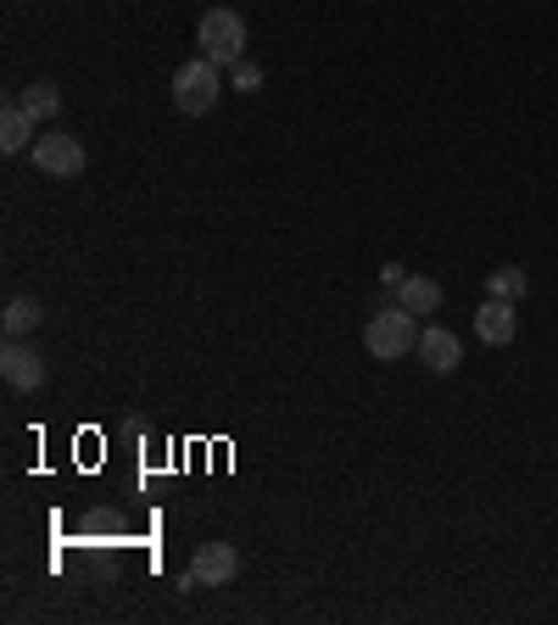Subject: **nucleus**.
Segmentation results:
<instances>
[{
	"label": "nucleus",
	"instance_id": "6",
	"mask_svg": "<svg viewBox=\"0 0 558 625\" xmlns=\"http://www.w3.org/2000/svg\"><path fill=\"white\" fill-rule=\"evenodd\" d=\"M235 570H240V553H235L229 542H202V548L191 553V581H196V586H229Z\"/></svg>",
	"mask_w": 558,
	"mask_h": 625
},
{
	"label": "nucleus",
	"instance_id": "11",
	"mask_svg": "<svg viewBox=\"0 0 558 625\" xmlns=\"http://www.w3.org/2000/svg\"><path fill=\"white\" fill-rule=\"evenodd\" d=\"M397 302H403L414 319H419V313H436V308H441V285L425 280V274H408V280L397 285Z\"/></svg>",
	"mask_w": 558,
	"mask_h": 625
},
{
	"label": "nucleus",
	"instance_id": "3",
	"mask_svg": "<svg viewBox=\"0 0 558 625\" xmlns=\"http://www.w3.org/2000/svg\"><path fill=\"white\" fill-rule=\"evenodd\" d=\"M196 45H202V56L218 62V67L246 62V18L229 12V7H213V12L202 18V29H196Z\"/></svg>",
	"mask_w": 558,
	"mask_h": 625
},
{
	"label": "nucleus",
	"instance_id": "7",
	"mask_svg": "<svg viewBox=\"0 0 558 625\" xmlns=\"http://www.w3.org/2000/svg\"><path fill=\"white\" fill-rule=\"evenodd\" d=\"M419 364H425L430 375H452V369L463 364V346H458V335H452L447 324L419 330Z\"/></svg>",
	"mask_w": 558,
	"mask_h": 625
},
{
	"label": "nucleus",
	"instance_id": "9",
	"mask_svg": "<svg viewBox=\"0 0 558 625\" xmlns=\"http://www.w3.org/2000/svg\"><path fill=\"white\" fill-rule=\"evenodd\" d=\"M124 536H129V519H124L118 508H89V514L78 519V542H89V548L124 542Z\"/></svg>",
	"mask_w": 558,
	"mask_h": 625
},
{
	"label": "nucleus",
	"instance_id": "15",
	"mask_svg": "<svg viewBox=\"0 0 558 625\" xmlns=\"http://www.w3.org/2000/svg\"><path fill=\"white\" fill-rule=\"evenodd\" d=\"M235 89L257 96V89H262V67H257V62H235Z\"/></svg>",
	"mask_w": 558,
	"mask_h": 625
},
{
	"label": "nucleus",
	"instance_id": "12",
	"mask_svg": "<svg viewBox=\"0 0 558 625\" xmlns=\"http://www.w3.org/2000/svg\"><path fill=\"white\" fill-rule=\"evenodd\" d=\"M18 101H23V112H29L34 123H45V118H56V112H62V89H56L51 78H34Z\"/></svg>",
	"mask_w": 558,
	"mask_h": 625
},
{
	"label": "nucleus",
	"instance_id": "16",
	"mask_svg": "<svg viewBox=\"0 0 558 625\" xmlns=\"http://www.w3.org/2000/svg\"><path fill=\"white\" fill-rule=\"evenodd\" d=\"M380 280H386V285H391V291H397V285H403V280H408V268H403V262H386V268H380Z\"/></svg>",
	"mask_w": 558,
	"mask_h": 625
},
{
	"label": "nucleus",
	"instance_id": "1",
	"mask_svg": "<svg viewBox=\"0 0 558 625\" xmlns=\"http://www.w3.org/2000/svg\"><path fill=\"white\" fill-rule=\"evenodd\" d=\"M363 352H368V357H380V364L419 352V319H414L403 302H397V308H380L375 319L363 324Z\"/></svg>",
	"mask_w": 558,
	"mask_h": 625
},
{
	"label": "nucleus",
	"instance_id": "4",
	"mask_svg": "<svg viewBox=\"0 0 558 625\" xmlns=\"http://www.w3.org/2000/svg\"><path fill=\"white\" fill-rule=\"evenodd\" d=\"M34 168L51 179H78L89 168V151L78 146V134H40L34 140Z\"/></svg>",
	"mask_w": 558,
	"mask_h": 625
},
{
	"label": "nucleus",
	"instance_id": "10",
	"mask_svg": "<svg viewBox=\"0 0 558 625\" xmlns=\"http://www.w3.org/2000/svg\"><path fill=\"white\" fill-rule=\"evenodd\" d=\"M29 134H34V118L23 112V101H7V107H0V151H7V157L29 151Z\"/></svg>",
	"mask_w": 558,
	"mask_h": 625
},
{
	"label": "nucleus",
	"instance_id": "2",
	"mask_svg": "<svg viewBox=\"0 0 558 625\" xmlns=\"http://www.w3.org/2000/svg\"><path fill=\"white\" fill-rule=\"evenodd\" d=\"M168 96H173V107H179L184 118H202V112H213V107H218V96H224L218 62H207V56H191V62H184V67L173 73Z\"/></svg>",
	"mask_w": 558,
	"mask_h": 625
},
{
	"label": "nucleus",
	"instance_id": "14",
	"mask_svg": "<svg viewBox=\"0 0 558 625\" xmlns=\"http://www.w3.org/2000/svg\"><path fill=\"white\" fill-rule=\"evenodd\" d=\"M525 291H530L525 268H492V297H503V302H519Z\"/></svg>",
	"mask_w": 558,
	"mask_h": 625
},
{
	"label": "nucleus",
	"instance_id": "8",
	"mask_svg": "<svg viewBox=\"0 0 558 625\" xmlns=\"http://www.w3.org/2000/svg\"><path fill=\"white\" fill-rule=\"evenodd\" d=\"M514 330H519V313H514V302H503V297H486V302H481V313H475V335H481L486 346H508V341H514Z\"/></svg>",
	"mask_w": 558,
	"mask_h": 625
},
{
	"label": "nucleus",
	"instance_id": "13",
	"mask_svg": "<svg viewBox=\"0 0 558 625\" xmlns=\"http://www.w3.org/2000/svg\"><path fill=\"white\" fill-rule=\"evenodd\" d=\"M40 319H45V308H40V302H29V297H12V302H7V313H0L7 335H29V330H40Z\"/></svg>",
	"mask_w": 558,
	"mask_h": 625
},
{
	"label": "nucleus",
	"instance_id": "5",
	"mask_svg": "<svg viewBox=\"0 0 558 625\" xmlns=\"http://www.w3.org/2000/svg\"><path fill=\"white\" fill-rule=\"evenodd\" d=\"M0 375H7L12 391H40L45 386V357L23 335H7V346H0Z\"/></svg>",
	"mask_w": 558,
	"mask_h": 625
}]
</instances>
